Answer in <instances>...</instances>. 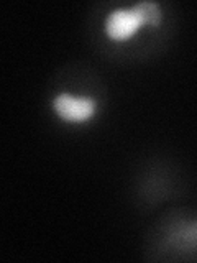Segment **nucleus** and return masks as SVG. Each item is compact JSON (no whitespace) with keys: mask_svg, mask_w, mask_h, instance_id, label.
Here are the masks:
<instances>
[{"mask_svg":"<svg viewBox=\"0 0 197 263\" xmlns=\"http://www.w3.org/2000/svg\"><path fill=\"white\" fill-rule=\"evenodd\" d=\"M54 109L63 119L71 122H84L95 110V102L90 99H76L71 96H60L54 101Z\"/></svg>","mask_w":197,"mask_h":263,"instance_id":"obj_1","label":"nucleus"},{"mask_svg":"<svg viewBox=\"0 0 197 263\" xmlns=\"http://www.w3.org/2000/svg\"><path fill=\"white\" fill-rule=\"evenodd\" d=\"M135 13L138 16L140 23H150V25H156L160 22V8L156 4L151 2H145V4H140L135 8Z\"/></svg>","mask_w":197,"mask_h":263,"instance_id":"obj_3","label":"nucleus"},{"mask_svg":"<svg viewBox=\"0 0 197 263\" xmlns=\"http://www.w3.org/2000/svg\"><path fill=\"white\" fill-rule=\"evenodd\" d=\"M140 20L135 13V10H117L113 12L105 23L107 35L115 38V40H123L130 36L131 33H135L140 27Z\"/></svg>","mask_w":197,"mask_h":263,"instance_id":"obj_2","label":"nucleus"}]
</instances>
